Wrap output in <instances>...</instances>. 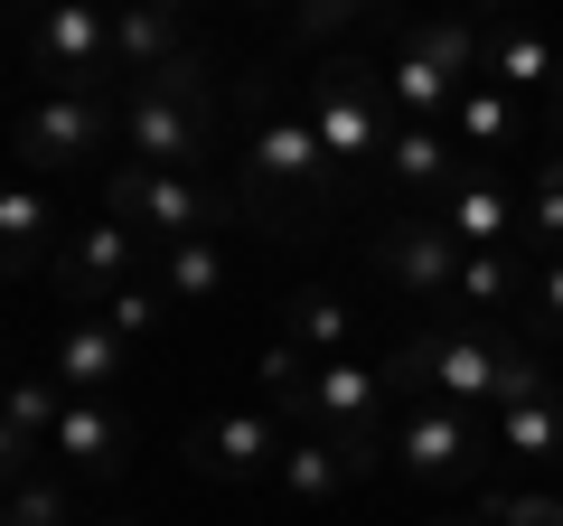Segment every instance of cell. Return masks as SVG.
<instances>
[{
    "mask_svg": "<svg viewBox=\"0 0 563 526\" xmlns=\"http://www.w3.org/2000/svg\"><path fill=\"white\" fill-rule=\"evenodd\" d=\"M122 142H132L141 169H188L207 151V85H198V57L151 76L132 103H122Z\"/></svg>",
    "mask_w": 563,
    "mask_h": 526,
    "instance_id": "obj_1",
    "label": "cell"
},
{
    "mask_svg": "<svg viewBox=\"0 0 563 526\" xmlns=\"http://www.w3.org/2000/svg\"><path fill=\"white\" fill-rule=\"evenodd\" d=\"M10 526H76V507H66V489L20 480V489H10Z\"/></svg>",
    "mask_w": 563,
    "mask_h": 526,
    "instance_id": "obj_31",
    "label": "cell"
},
{
    "mask_svg": "<svg viewBox=\"0 0 563 526\" xmlns=\"http://www.w3.org/2000/svg\"><path fill=\"white\" fill-rule=\"evenodd\" d=\"M47 376H66V395H113V385L132 376V339H122L113 320H66Z\"/></svg>",
    "mask_w": 563,
    "mask_h": 526,
    "instance_id": "obj_11",
    "label": "cell"
},
{
    "mask_svg": "<svg viewBox=\"0 0 563 526\" xmlns=\"http://www.w3.org/2000/svg\"><path fill=\"white\" fill-rule=\"evenodd\" d=\"M161 292H169V302H217V292H225V254H217V235H188V244H169V263H161Z\"/></svg>",
    "mask_w": 563,
    "mask_h": 526,
    "instance_id": "obj_24",
    "label": "cell"
},
{
    "mask_svg": "<svg viewBox=\"0 0 563 526\" xmlns=\"http://www.w3.org/2000/svg\"><path fill=\"white\" fill-rule=\"evenodd\" d=\"M132 235L141 226H122V217H95V226H76V244H66V292L76 302H103V292H122L132 283Z\"/></svg>",
    "mask_w": 563,
    "mask_h": 526,
    "instance_id": "obj_13",
    "label": "cell"
},
{
    "mask_svg": "<svg viewBox=\"0 0 563 526\" xmlns=\"http://www.w3.org/2000/svg\"><path fill=\"white\" fill-rule=\"evenodd\" d=\"M451 302H470V310H498V302H517V254H470L461 263V292H451Z\"/></svg>",
    "mask_w": 563,
    "mask_h": 526,
    "instance_id": "obj_30",
    "label": "cell"
},
{
    "mask_svg": "<svg viewBox=\"0 0 563 526\" xmlns=\"http://www.w3.org/2000/svg\"><path fill=\"white\" fill-rule=\"evenodd\" d=\"M113 66H132V76H169V66H188L179 20H169L161 0H122V10H113Z\"/></svg>",
    "mask_w": 563,
    "mask_h": 526,
    "instance_id": "obj_15",
    "label": "cell"
},
{
    "mask_svg": "<svg viewBox=\"0 0 563 526\" xmlns=\"http://www.w3.org/2000/svg\"><path fill=\"white\" fill-rule=\"evenodd\" d=\"M244 10H282V0H244Z\"/></svg>",
    "mask_w": 563,
    "mask_h": 526,
    "instance_id": "obj_38",
    "label": "cell"
},
{
    "mask_svg": "<svg viewBox=\"0 0 563 526\" xmlns=\"http://www.w3.org/2000/svg\"><path fill=\"white\" fill-rule=\"evenodd\" d=\"M10 10H29V20H38V10H57V0H10Z\"/></svg>",
    "mask_w": 563,
    "mask_h": 526,
    "instance_id": "obj_36",
    "label": "cell"
},
{
    "mask_svg": "<svg viewBox=\"0 0 563 526\" xmlns=\"http://www.w3.org/2000/svg\"><path fill=\"white\" fill-rule=\"evenodd\" d=\"M404 376H413V385H432L442 405H488V414H498L507 348L470 339V329H442V339H413V348H404Z\"/></svg>",
    "mask_w": 563,
    "mask_h": 526,
    "instance_id": "obj_5",
    "label": "cell"
},
{
    "mask_svg": "<svg viewBox=\"0 0 563 526\" xmlns=\"http://www.w3.org/2000/svg\"><path fill=\"white\" fill-rule=\"evenodd\" d=\"M57 414H66V376H10V470L38 442H57Z\"/></svg>",
    "mask_w": 563,
    "mask_h": 526,
    "instance_id": "obj_21",
    "label": "cell"
},
{
    "mask_svg": "<svg viewBox=\"0 0 563 526\" xmlns=\"http://www.w3.org/2000/svg\"><path fill=\"white\" fill-rule=\"evenodd\" d=\"M103 217H122V226H141V235H161V244H188V235H207V188L188 179V169H122L113 188H103Z\"/></svg>",
    "mask_w": 563,
    "mask_h": 526,
    "instance_id": "obj_3",
    "label": "cell"
},
{
    "mask_svg": "<svg viewBox=\"0 0 563 526\" xmlns=\"http://www.w3.org/2000/svg\"><path fill=\"white\" fill-rule=\"evenodd\" d=\"M395 461V442H376V424H357V432H291L282 442V461H273V480H282V498H301V507H329L347 480H366V470H385Z\"/></svg>",
    "mask_w": 563,
    "mask_h": 526,
    "instance_id": "obj_2",
    "label": "cell"
},
{
    "mask_svg": "<svg viewBox=\"0 0 563 526\" xmlns=\"http://www.w3.org/2000/svg\"><path fill=\"white\" fill-rule=\"evenodd\" d=\"M554 76H563V47L544 39V29H498V39H488V85L517 95V85H554Z\"/></svg>",
    "mask_w": 563,
    "mask_h": 526,
    "instance_id": "obj_22",
    "label": "cell"
},
{
    "mask_svg": "<svg viewBox=\"0 0 563 526\" xmlns=\"http://www.w3.org/2000/svg\"><path fill=\"white\" fill-rule=\"evenodd\" d=\"M517 235H526V244H544V263L563 254V161H554V169H536V188H526V217H517Z\"/></svg>",
    "mask_w": 563,
    "mask_h": 526,
    "instance_id": "obj_29",
    "label": "cell"
},
{
    "mask_svg": "<svg viewBox=\"0 0 563 526\" xmlns=\"http://www.w3.org/2000/svg\"><path fill=\"white\" fill-rule=\"evenodd\" d=\"M470 442H479V432H470V405H442V395H432V405L395 432V470H413V480H451V470L470 461Z\"/></svg>",
    "mask_w": 563,
    "mask_h": 526,
    "instance_id": "obj_12",
    "label": "cell"
},
{
    "mask_svg": "<svg viewBox=\"0 0 563 526\" xmlns=\"http://www.w3.org/2000/svg\"><path fill=\"white\" fill-rule=\"evenodd\" d=\"M517 217H526V207H507L498 179H451V188H442V226L470 244V254H498V244H517Z\"/></svg>",
    "mask_w": 563,
    "mask_h": 526,
    "instance_id": "obj_14",
    "label": "cell"
},
{
    "mask_svg": "<svg viewBox=\"0 0 563 526\" xmlns=\"http://www.w3.org/2000/svg\"><path fill=\"white\" fill-rule=\"evenodd\" d=\"M536 310H544V320H563V254L536 273Z\"/></svg>",
    "mask_w": 563,
    "mask_h": 526,
    "instance_id": "obj_34",
    "label": "cell"
},
{
    "mask_svg": "<svg viewBox=\"0 0 563 526\" xmlns=\"http://www.w3.org/2000/svg\"><path fill=\"white\" fill-rule=\"evenodd\" d=\"M282 442H291V432L263 405H244V414H217V424L188 432V470H198V480H254V470L282 461Z\"/></svg>",
    "mask_w": 563,
    "mask_h": 526,
    "instance_id": "obj_9",
    "label": "cell"
},
{
    "mask_svg": "<svg viewBox=\"0 0 563 526\" xmlns=\"http://www.w3.org/2000/svg\"><path fill=\"white\" fill-rule=\"evenodd\" d=\"M432 526H498V517H488V507H479V517H432Z\"/></svg>",
    "mask_w": 563,
    "mask_h": 526,
    "instance_id": "obj_35",
    "label": "cell"
},
{
    "mask_svg": "<svg viewBox=\"0 0 563 526\" xmlns=\"http://www.w3.org/2000/svg\"><path fill=\"white\" fill-rule=\"evenodd\" d=\"M554 85H563V76H554Z\"/></svg>",
    "mask_w": 563,
    "mask_h": 526,
    "instance_id": "obj_41",
    "label": "cell"
},
{
    "mask_svg": "<svg viewBox=\"0 0 563 526\" xmlns=\"http://www.w3.org/2000/svg\"><path fill=\"white\" fill-rule=\"evenodd\" d=\"M244 169H254V188H282V198H329V142L310 132V113H273L254 132V151H244Z\"/></svg>",
    "mask_w": 563,
    "mask_h": 526,
    "instance_id": "obj_8",
    "label": "cell"
},
{
    "mask_svg": "<svg viewBox=\"0 0 563 526\" xmlns=\"http://www.w3.org/2000/svg\"><path fill=\"white\" fill-rule=\"evenodd\" d=\"M451 161H461V142H451L442 122H395V142H385V179H395L404 198L451 188Z\"/></svg>",
    "mask_w": 563,
    "mask_h": 526,
    "instance_id": "obj_17",
    "label": "cell"
},
{
    "mask_svg": "<svg viewBox=\"0 0 563 526\" xmlns=\"http://www.w3.org/2000/svg\"><path fill=\"white\" fill-rule=\"evenodd\" d=\"M461 263H470V244L442 226V207H432V217H395V226H385V273H395L404 292H422V302L461 292Z\"/></svg>",
    "mask_w": 563,
    "mask_h": 526,
    "instance_id": "obj_10",
    "label": "cell"
},
{
    "mask_svg": "<svg viewBox=\"0 0 563 526\" xmlns=\"http://www.w3.org/2000/svg\"><path fill=\"white\" fill-rule=\"evenodd\" d=\"M161 10H169V20H188V10H198V0H161Z\"/></svg>",
    "mask_w": 563,
    "mask_h": 526,
    "instance_id": "obj_37",
    "label": "cell"
},
{
    "mask_svg": "<svg viewBox=\"0 0 563 526\" xmlns=\"http://www.w3.org/2000/svg\"><path fill=\"white\" fill-rule=\"evenodd\" d=\"M103 526H113V517H103Z\"/></svg>",
    "mask_w": 563,
    "mask_h": 526,
    "instance_id": "obj_40",
    "label": "cell"
},
{
    "mask_svg": "<svg viewBox=\"0 0 563 526\" xmlns=\"http://www.w3.org/2000/svg\"><path fill=\"white\" fill-rule=\"evenodd\" d=\"M376 395H385L376 366L320 358V376H310V424H320V432H357V424H376Z\"/></svg>",
    "mask_w": 563,
    "mask_h": 526,
    "instance_id": "obj_16",
    "label": "cell"
},
{
    "mask_svg": "<svg viewBox=\"0 0 563 526\" xmlns=\"http://www.w3.org/2000/svg\"><path fill=\"white\" fill-rule=\"evenodd\" d=\"M385 0H301V29L310 39H329V29H347V20H376Z\"/></svg>",
    "mask_w": 563,
    "mask_h": 526,
    "instance_id": "obj_33",
    "label": "cell"
},
{
    "mask_svg": "<svg viewBox=\"0 0 563 526\" xmlns=\"http://www.w3.org/2000/svg\"><path fill=\"white\" fill-rule=\"evenodd\" d=\"M254 376H263V395H282V414H310V376H320V358H310L301 339H273L254 358Z\"/></svg>",
    "mask_w": 563,
    "mask_h": 526,
    "instance_id": "obj_26",
    "label": "cell"
},
{
    "mask_svg": "<svg viewBox=\"0 0 563 526\" xmlns=\"http://www.w3.org/2000/svg\"><path fill=\"white\" fill-rule=\"evenodd\" d=\"M461 10H479V0H461Z\"/></svg>",
    "mask_w": 563,
    "mask_h": 526,
    "instance_id": "obj_39",
    "label": "cell"
},
{
    "mask_svg": "<svg viewBox=\"0 0 563 526\" xmlns=\"http://www.w3.org/2000/svg\"><path fill=\"white\" fill-rule=\"evenodd\" d=\"M282 339H301L310 358H339L347 348V302L339 292H291V329H282Z\"/></svg>",
    "mask_w": 563,
    "mask_h": 526,
    "instance_id": "obj_27",
    "label": "cell"
},
{
    "mask_svg": "<svg viewBox=\"0 0 563 526\" xmlns=\"http://www.w3.org/2000/svg\"><path fill=\"white\" fill-rule=\"evenodd\" d=\"M498 442L517 451V461H563V395L507 405V414H498Z\"/></svg>",
    "mask_w": 563,
    "mask_h": 526,
    "instance_id": "obj_23",
    "label": "cell"
},
{
    "mask_svg": "<svg viewBox=\"0 0 563 526\" xmlns=\"http://www.w3.org/2000/svg\"><path fill=\"white\" fill-rule=\"evenodd\" d=\"M461 151H498V142H517V103H507V85H461Z\"/></svg>",
    "mask_w": 563,
    "mask_h": 526,
    "instance_id": "obj_25",
    "label": "cell"
},
{
    "mask_svg": "<svg viewBox=\"0 0 563 526\" xmlns=\"http://www.w3.org/2000/svg\"><path fill=\"white\" fill-rule=\"evenodd\" d=\"M47 226H57V198L38 188V169H20V179L0 188V244H10V263H38V244H47Z\"/></svg>",
    "mask_w": 563,
    "mask_h": 526,
    "instance_id": "obj_20",
    "label": "cell"
},
{
    "mask_svg": "<svg viewBox=\"0 0 563 526\" xmlns=\"http://www.w3.org/2000/svg\"><path fill=\"white\" fill-rule=\"evenodd\" d=\"M57 451L66 470H113V451H122V414L103 405V395H66V414H57Z\"/></svg>",
    "mask_w": 563,
    "mask_h": 526,
    "instance_id": "obj_18",
    "label": "cell"
},
{
    "mask_svg": "<svg viewBox=\"0 0 563 526\" xmlns=\"http://www.w3.org/2000/svg\"><path fill=\"white\" fill-rule=\"evenodd\" d=\"M95 320H113L122 329V339H161V320H169V292H151V283H122V292H103V302H95Z\"/></svg>",
    "mask_w": 563,
    "mask_h": 526,
    "instance_id": "obj_28",
    "label": "cell"
},
{
    "mask_svg": "<svg viewBox=\"0 0 563 526\" xmlns=\"http://www.w3.org/2000/svg\"><path fill=\"white\" fill-rule=\"evenodd\" d=\"M385 103H395V122H442V103H461V76H451L442 57L404 47V57L385 66Z\"/></svg>",
    "mask_w": 563,
    "mask_h": 526,
    "instance_id": "obj_19",
    "label": "cell"
},
{
    "mask_svg": "<svg viewBox=\"0 0 563 526\" xmlns=\"http://www.w3.org/2000/svg\"><path fill=\"white\" fill-rule=\"evenodd\" d=\"M301 113H310V132L329 142V161H339V169L385 161V142H395V132H385V103L357 85V66H329V76H310V103H301Z\"/></svg>",
    "mask_w": 563,
    "mask_h": 526,
    "instance_id": "obj_4",
    "label": "cell"
},
{
    "mask_svg": "<svg viewBox=\"0 0 563 526\" xmlns=\"http://www.w3.org/2000/svg\"><path fill=\"white\" fill-rule=\"evenodd\" d=\"M95 151H103V103H95V85H57V95L20 122V161H29V169H85Z\"/></svg>",
    "mask_w": 563,
    "mask_h": 526,
    "instance_id": "obj_7",
    "label": "cell"
},
{
    "mask_svg": "<svg viewBox=\"0 0 563 526\" xmlns=\"http://www.w3.org/2000/svg\"><path fill=\"white\" fill-rule=\"evenodd\" d=\"M29 57L57 85H95L103 66H113V10H103V0H57V10H38Z\"/></svg>",
    "mask_w": 563,
    "mask_h": 526,
    "instance_id": "obj_6",
    "label": "cell"
},
{
    "mask_svg": "<svg viewBox=\"0 0 563 526\" xmlns=\"http://www.w3.org/2000/svg\"><path fill=\"white\" fill-rule=\"evenodd\" d=\"M488 517H498V526H563V498H544V489H517V498H488Z\"/></svg>",
    "mask_w": 563,
    "mask_h": 526,
    "instance_id": "obj_32",
    "label": "cell"
}]
</instances>
